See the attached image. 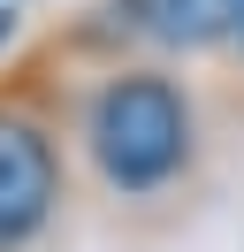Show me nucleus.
Here are the masks:
<instances>
[{
  "label": "nucleus",
  "instance_id": "1",
  "mask_svg": "<svg viewBox=\"0 0 244 252\" xmlns=\"http://www.w3.org/2000/svg\"><path fill=\"white\" fill-rule=\"evenodd\" d=\"M191 153V115L168 77H115L92 107V160L115 191H160Z\"/></svg>",
  "mask_w": 244,
  "mask_h": 252
},
{
  "label": "nucleus",
  "instance_id": "2",
  "mask_svg": "<svg viewBox=\"0 0 244 252\" xmlns=\"http://www.w3.org/2000/svg\"><path fill=\"white\" fill-rule=\"evenodd\" d=\"M54 191H61V168H54L46 130L23 115H0V252L23 245L30 229H46Z\"/></svg>",
  "mask_w": 244,
  "mask_h": 252
},
{
  "label": "nucleus",
  "instance_id": "3",
  "mask_svg": "<svg viewBox=\"0 0 244 252\" xmlns=\"http://www.w3.org/2000/svg\"><path fill=\"white\" fill-rule=\"evenodd\" d=\"M115 16L160 46H206V38L237 31V0H115Z\"/></svg>",
  "mask_w": 244,
  "mask_h": 252
},
{
  "label": "nucleus",
  "instance_id": "4",
  "mask_svg": "<svg viewBox=\"0 0 244 252\" xmlns=\"http://www.w3.org/2000/svg\"><path fill=\"white\" fill-rule=\"evenodd\" d=\"M8 31H15V23H8V16H0V46H8Z\"/></svg>",
  "mask_w": 244,
  "mask_h": 252
},
{
  "label": "nucleus",
  "instance_id": "5",
  "mask_svg": "<svg viewBox=\"0 0 244 252\" xmlns=\"http://www.w3.org/2000/svg\"><path fill=\"white\" fill-rule=\"evenodd\" d=\"M237 31H244V0H237Z\"/></svg>",
  "mask_w": 244,
  "mask_h": 252
}]
</instances>
